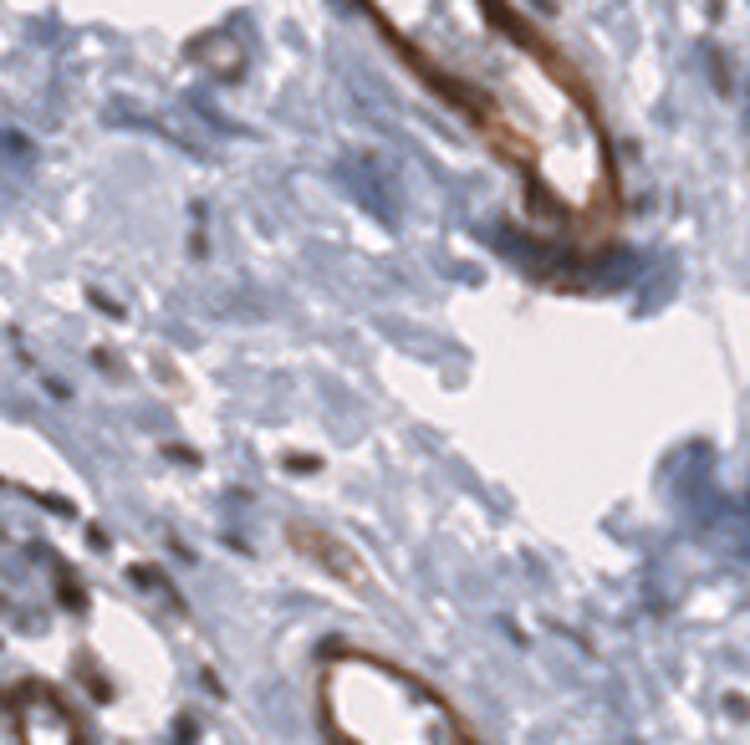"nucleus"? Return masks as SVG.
Masks as SVG:
<instances>
[{"label":"nucleus","mask_w":750,"mask_h":745,"mask_svg":"<svg viewBox=\"0 0 750 745\" xmlns=\"http://www.w3.org/2000/svg\"><path fill=\"white\" fill-rule=\"evenodd\" d=\"M383 31L536 189L551 215H613V159L587 97L495 0H368Z\"/></svg>","instance_id":"f257e3e1"},{"label":"nucleus","mask_w":750,"mask_h":745,"mask_svg":"<svg viewBox=\"0 0 750 745\" xmlns=\"http://www.w3.org/2000/svg\"><path fill=\"white\" fill-rule=\"evenodd\" d=\"M322 725L337 745H475L424 679L373 653H342L322 669Z\"/></svg>","instance_id":"f03ea898"},{"label":"nucleus","mask_w":750,"mask_h":745,"mask_svg":"<svg viewBox=\"0 0 750 745\" xmlns=\"http://www.w3.org/2000/svg\"><path fill=\"white\" fill-rule=\"evenodd\" d=\"M10 720H16L21 745H77V720L72 710L57 699V689L26 684L10 699Z\"/></svg>","instance_id":"7ed1b4c3"}]
</instances>
